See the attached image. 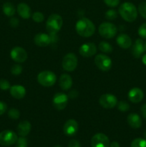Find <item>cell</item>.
I'll return each instance as SVG.
<instances>
[{"mask_svg": "<svg viewBox=\"0 0 146 147\" xmlns=\"http://www.w3.org/2000/svg\"><path fill=\"white\" fill-rule=\"evenodd\" d=\"M76 31L77 34L83 37H89L93 35L95 27L92 22L87 18H82L76 23Z\"/></svg>", "mask_w": 146, "mask_h": 147, "instance_id": "1", "label": "cell"}, {"mask_svg": "<svg viewBox=\"0 0 146 147\" xmlns=\"http://www.w3.org/2000/svg\"><path fill=\"white\" fill-rule=\"evenodd\" d=\"M119 13L122 18L126 22H132L137 17V10L135 6L130 2H125L119 7Z\"/></svg>", "mask_w": 146, "mask_h": 147, "instance_id": "2", "label": "cell"}, {"mask_svg": "<svg viewBox=\"0 0 146 147\" xmlns=\"http://www.w3.org/2000/svg\"><path fill=\"white\" fill-rule=\"evenodd\" d=\"M62 24L63 20L61 16L57 14H52L47 19L46 28L51 35H54L60 31Z\"/></svg>", "mask_w": 146, "mask_h": 147, "instance_id": "3", "label": "cell"}, {"mask_svg": "<svg viewBox=\"0 0 146 147\" xmlns=\"http://www.w3.org/2000/svg\"><path fill=\"white\" fill-rule=\"evenodd\" d=\"M57 76L53 72L45 70L40 73L37 76V81L44 87H51L55 83Z\"/></svg>", "mask_w": 146, "mask_h": 147, "instance_id": "4", "label": "cell"}, {"mask_svg": "<svg viewBox=\"0 0 146 147\" xmlns=\"http://www.w3.org/2000/svg\"><path fill=\"white\" fill-rule=\"evenodd\" d=\"M98 32L105 39H111L116 35L117 29L115 24L110 22H103L99 26Z\"/></svg>", "mask_w": 146, "mask_h": 147, "instance_id": "5", "label": "cell"}, {"mask_svg": "<svg viewBox=\"0 0 146 147\" xmlns=\"http://www.w3.org/2000/svg\"><path fill=\"white\" fill-rule=\"evenodd\" d=\"M17 134L11 130H4L0 133V144L1 146H11L17 142Z\"/></svg>", "mask_w": 146, "mask_h": 147, "instance_id": "6", "label": "cell"}, {"mask_svg": "<svg viewBox=\"0 0 146 147\" xmlns=\"http://www.w3.org/2000/svg\"><path fill=\"white\" fill-rule=\"evenodd\" d=\"M63 69L67 72H72L77 66V57L74 53H68L64 57L62 63Z\"/></svg>", "mask_w": 146, "mask_h": 147, "instance_id": "7", "label": "cell"}, {"mask_svg": "<svg viewBox=\"0 0 146 147\" xmlns=\"http://www.w3.org/2000/svg\"><path fill=\"white\" fill-rule=\"evenodd\" d=\"M94 63L96 66L102 71H108L112 67L111 59L104 54L97 55L94 58Z\"/></svg>", "mask_w": 146, "mask_h": 147, "instance_id": "8", "label": "cell"}, {"mask_svg": "<svg viewBox=\"0 0 146 147\" xmlns=\"http://www.w3.org/2000/svg\"><path fill=\"white\" fill-rule=\"evenodd\" d=\"M100 106L105 109H113L117 104V99L113 94H104L100 96L99 100Z\"/></svg>", "mask_w": 146, "mask_h": 147, "instance_id": "9", "label": "cell"}, {"mask_svg": "<svg viewBox=\"0 0 146 147\" xmlns=\"http://www.w3.org/2000/svg\"><path fill=\"white\" fill-rule=\"evenodd\" d=\"M91 146L92 147H109L110 140L104 134H96L91 139Z\"/></svg>", "mask_w": 146, "mask_h": 147, "instance_id": "10", "label": "cell"}, {"mask_svg": "<svg viewBox=\"0 0 146 147\" xmlns=\"http://www.w3.org/2000/svg\"><path fill=\"white\" fill-rule=\"evenodd\" d=\"M10 56L16 63H22L27 59V53L21 47H15L11 50Z\"/></svg>", "mask_w": 146, "mask_h": 147, "instance_id": "11", "label": "cell"}, {"mask_svg": "<svg viewBox=\"0 0 146 147\" xmlns=\"http://www.w3.org/2000/svg\"><path fill=\"white\" fill-rule=\"evenodd\" d=\"M53 106L57 110H63L68 103V96L63 93H57L54 95L52 100Z\"/></svg>", "mask_w": 146, "mask_h": 147, "instance_id": "12", "label": "cell"}, {"mask_svg": "<svg viewBox=\"0 0 146 147\" xmlns=\"http://www.w3.org/2000/svg\"><path fill=\"white\" fill-rule=\"evenodd\" d=\"M79 53L82 57H90L94 55L97 53V47L92 42L84 43L80 46L79 49Z\"/></svg>", "mask_w": 146, "mask_h": 147, "instance_id": "13", "label": "cell"}, {"mask_svg": "<svg viewBox=\"0 0 146 147\" xmlns=\"http://www.w3.org/2000/svg\"><path fill=\"white\" fill-rule=\"evenodd\" d=\"M78 129V123L74 119H70L64 123L63 131H64V134L68 136H72L77 134Z\"/></svg>", "mask_w": 146, "mask_h": 147, "instance_id": "14", "label": "cell"}, {"mask_svg": "<svg viewBox=\"0 0 146 147\" xmlns=\"http://www.w3.org/2000/svg\"><path fill=\"white\" fill-rule=\"evenodd\" d=\"M52 38L49 34L40 32L35 35L34 42L36 45L39 47H47L51 43Z\"/></svg>", "mask_w": 146, "mask_h": 147, "instance_id": "15", "label": "cell"}, {"mask_svg": "<svg viewBox=\"0 0 146 147\" xmlns=\"http://www.w3.org/2000/svg\"><path fill=\"white\" fill-rule=\"evenodd\" d=\"M144 97L143 91L138 88H133L129 91L128 98L132 103H138L141 101Z\"/></svg>", "mask_w": 146, "mask_h": 147, "instance_id": "16", "label": "cell"}, {"mask_svg": "<svg viewBox=\"0 0 146 147\" xmlns=\"http://www.w3.org/2000/svg\"><path fill=\"white\" fill-rule=\"evenodd\" d=\"M145 51L144 47V42L142 39H137L136 41L135 42L134 45L132 48V53H133V56L136 58H139L144 53Z\"/></svg>", "mask_w": 146, "mask_h": 147, "instance_id": "17", "label": "cell"}, {"mask_svg": "<svg viewBox=\"0 0 146 147\" xmlns=\"http://www.w3.org/2000/svg\"><path fill=\"white\" fill-rule=\"evenodd\" d=\"M10 94L14 98L21 99L25 96L26 90L24 86L15 85L10 88Z\"/></svg>", "mask_w": 146, "mask_h": 147, "instance_id": "18", "label": "cell"}, {"mask_svg": "<svg viewBox=\"0 0 146 147\" xmlns=\"http://www.w3.org/2000/svg\"><path fill=\"white\" fill-rule=\"evenodd\" d=\"M127 123L133 129H139L142 126V119L138 114L132 113L127 116Z\"/></svg>", "mask_w": 146, "mask_h": 147, "instance_id": "19", "label": "cell"}, {"mask_svg": "<svg viewBox=\"0 0 146 147\" xmlns=\"http://www.w3.org/2000/svg\"><path fill=\"white\" fill-rule=\"evenodd\" d=\"M117 45L121 48L128 49L132 45V40L127 34H120L117 37Z\"/></svg>", "mask_w": 146, "mask_h": 147, "instance_id": "20", "label": "cell"}, {"mask_svg": "<svg viewBox=\"0 0 146 147\" xmlns=\"http://www.w3.org/2000/svg\"><path fill=\"white\" fill-rule=\"evenodd\" d=\"M59 84L60 88L64 90H67L71 88L72 86V79L68 74H62L60 78Z\"/></svg>", "mask_w": 146, "mask_h": 147, "instance_id": "21", "label": "cell"}, {"mask_svg": "<svg viewBox=\"0 0 146 147\" xmlns=\"http://www.w3.org/2000/svg\"><path fill=\"white\" fill-rule=\"evenodd\" d=\"M31 128V123L28 121H23L20 122L17 126V133L20 136L25 137L29 134Z\"/></svg>", "mask_w": 146, "mask_h": 147, "instance_id": "22", "label": "cell"}, {"mask_svg": "<svg viewBox=\"0 0 146 147\" xmlns=\"http://www.w3.org/2000/svg\"><path fill=\"white\" fill-rule=\"evenodd\" d=\"M17 12L23 19H29L31 17V9L25 3H20L18 4Z\"/></svg>", "mask_w": 146, "mask_h": 147, "instance_id": "23", "label": "cell"}, {"mask_svg": "<svg viewBox=\"0 0 146 147\" xmlns=\"http://www.w3.org/2000/svg\"><path fill=\"white\" fill-rule=\"evenodd\" d=\"M2 10L4 14L7 17H12L16 12V9L13 4L10 2H6L3 4Z\"/></svg>", "mask_w": 146, "mask_h": 147, "instance_id": "24", "label": "cell"}, {"mask_svg": "<svg viewBox=\"0 0 146 147\" xmlns=\"http://www.w3.org/2000/svg\"><path fill=\"white\" fill-rule=\"evenodd\" d=\"M99 49L104 53H110L113 51V47L111 46V45L104 41L101 42L100 43V45H99Z\"/></svg>", "mask_w": 146, "mask_h": 147, "instance_id": "25", "label": "cell"}, {"mask_svg": "<svg viewBox=\"0 0 146 147\" xmlns=\"http://www.w3.org/2000/svg\"><path fill=\"white\" fill-rule=\"evenodd\" d=\"M131 147H146V140L142 138H137L132 142Z\"/></svg>", "mask_w": 146, "mask_h": 147, "instance_id": "26", "label": "cell"}, {"mask_svg": "<svg viewBox=\"0 0 146 147\" xmlns=\"http://www.w3.org/2000/svg\"><path fill=\"white\" fill-rule=\"evenodd\" d=\"M8 116L10 119H13V120H17L19 118L20 113L17 109H11L8 111Z\"/></svg>", "mask_w": 146, "mask_h": 147, "instance_id": "27", "label": "cell"}, {"mask_svg": "<svg viewBox=\"0 0 146 147\" xmlns=\"http://www.w3.org/2000/svg\"><path fill=\"white\" fill-rule=\"evenodd\" d=\"M32 20L37 23L42 22L44 20V16L42 12L36 11L32 14Z\"/></svg>", "mask_w": 146, "mask_h": 147, "instance_id": "28", "label": "cell"}, {"mask_svg": "<svg viewBox=\"0 0 146 147\" xmlns=\"http://www.w3.org/2000/svg\"><path fill=\"white\" fill-rule=\"evenodd\" d=\"M117 13L114 9H109L105 12V18L109 20H113L117 18Z\"/></svg>", "mask_w": 146, "mask_h": 147, "instance_id": "29", "label": "cell"}, {"mask_svg": "<svg viewBox=\"0 0 146 147\" xmlns=\"http://www.w3.org/2000/svg\"><path fill=\"white\" fill-rule=\"evenodd\" d=\"M138 11L140 15L146 20V1L142 2L139 4Z\"/></svg>", "mask_w": 146, "mask_h": 147, "instance_id": "30", "label": "cell"}, {"mask_svg": "<svg viewBox=\"0 0 146 147\" xmlns=\"http://www.w3.org/2000/svg\"><path fill=\"white\" fill-rule=\"evenodd\" d=\"M15 147H27V140L24 136H20L17 139Z\"/></svg>", "mask_w": 146, "mask_h": 147, "instance_id": "31", "label": "cell"}, {"mask_svg": "<svg viewBox=\"0 0 146 147\" xmlns=\"http://www.w3.org/2000/svg\"><path fill=\"white\" fill-rule=\"evenodd\" d=\"M22 72V67L19 65H14L11 68V74L14 76H19Z\"/></svg>", "mask_w": 146, "mask_h": 147, "instance_id": "32", "label": "cell"}, {"mask_svg": "<svg viewBox=\"0 0 146 147\" xmlns=\"http://www.w3.org/2000/svg\"><path fill=\"white\" fill-rule=\"evenodd\" d=\"M117 109L118 110H120V111L125 112L127 111L130 109V106H129L128 103L125 101H120L119 102L118 105H117Z\"/></svg>", "mask_w": 146, "mask_h": 147, "instance_id": "33", "label": "cell"}, {"mask_svg": "<svg viewBox=\"0 0 146 147\" xmlns=\"http://www.w3.org/2000/svg\"><path fill=\"white\" fill-rule=\"evenodd\" d=\"M11 86H10V83L8 80H5V79H1L0 80V89L3 90H7L10 89Z\"/></svg>", "mask_w": 146, "mask_h": 147, "instance_id": "34", "label": "cell"}, {"mask_svg": "<svg viewBox=\"0 0 146 147\" xmlns=\"http://www.w3.org/2000/svg\"><path fill=\"white\" fill-rule=\"evenodd\" d=\"M138 34L141 38L146 39V23H144L139 27Z\"/></svg>", "mask_w": 146, "mask_h": 147, "instance_id": "35", "label": "cell"}, {"mask_svg": "<svg viewBox=\"0 0 146 147\" xmlns=\"http://www.w3.org/2000/svg\"><path fill=\"white\" fill-rule=\"evenodd\" d=\"M104 2L110 7H117L120 3V0H104Z\"/></svg>", "mask_w": 146, "mask_h": 147, "instance_id": "36", "label": "cell"}, {"mask_svg": "<svg viewBox=\"0 0 146 147\" xmlns=\"http://www.w3.org/2000/svg\"><path fill=\"white\" fill-rule=\"evenodd\" d=\"M68 147H81L80 142L75 139H72L68 144Z\"/></svg>", "mask_w": 146, "mask_h": 147, "instance_id": "37", "label": "cell"}, {"mask_svg": "<svg viewBox=\"0 0 146 147\" xmlns=\"http://www.w3.org/2000/svg\"><path fill=\"white\" fill-rule=\"evenodd\" d=\"M7 109V106L4 102L0 101V116L4 114Z\"/></svg>", "mask_w": 146, "mask_h": 147, "instance_id": "38", "label": "cell"}, {"mask_svg": "<svg viewBox=\"0 0 146 147\" xmlns=\"http://www.w3.org/2000/svg\"><path fill=\"white\" fill-rule=\"evenodd\" d=\"M10 25L12 27H17L19 24V20L17 18H11L9 21Z\"/></svg>", "mask_w": 146, "mask_h": 147, "instance_id": "39", "label": "cell"}, {"mask_svg": "<svg viewBox=\"0 0 146 147\" xmlns=\"http://www.w3.org/2000/svg\"><path fill=\"white\" fill-rule=\"evenodd\" d=\"M140 113L144 119H146V103L143 104L140 109Z\"/></svg>", "mask_w": 146, "mask_h": 147, "instance_id": "40", "label": "cell"}, {"mask_svg": "<svg viewBox=\"0 0 146 147\" xmlns=\"http://www.w3.org/2000/svg\"><path fill=\"white\" fill-rule=\"evenodd\" d=\"M110 147H120V144H119V143H117V142H113L110 144Z\"/></svg>", "mask_w": 146, "mask_h": 147, "instance_id": "41", "label": "cell"}, {"mask_svg": "<svg viewBox=\"0 0 146 147\" xmlns=\"http://www.w3.org/2000/svg\"><path fill=\"white\" fill-rule=\"evenodd\" d=\"M143 62L145 65H146V55H145L143 57Z\"/></svg>", "mask_w": 146, "mask_h": 147, "instance_id": "42", "label": "cell"}, {"mask_svg": "<svg viewBox=\"0 0 146 147\" xmlns=\"http://www.w3.org/2000/svg\"><path fill=\"white\" fill-rule=\"evenodd\" d=\"M144 47H145V51H146V42L144 43Z\"/></svg>", "mask_w": 146, "mask_h": 147, "instance_id": "43", "label": "cell"}, {"mask_svg": "<svg viewBox=\"0 0 146 147\" xmlns=\"http://www.w3.org/2000/svg\"><path fill=\"white\" fill-rule=\"evenodd\" d=\"M54 147H62V146H60V145H57V146H54Z\"/></svg>", "mask_w": 146, "mask_h": 147, "instance_id": "44", "label": "cell"}, {"mask_svg": "<svg viewBox=\"0 0 146 147\" xmlns=\"http://www.w3.org/2000/svg\"><path fill=\"white\" fill-rule=\"evenodd\" d=\"M144 136H145V139H146V132L144 134Z\"/></svg>", "mask_w": 146, "mask_h": 147, "instance_id": "45", "label": "cell"}]
</instances>
